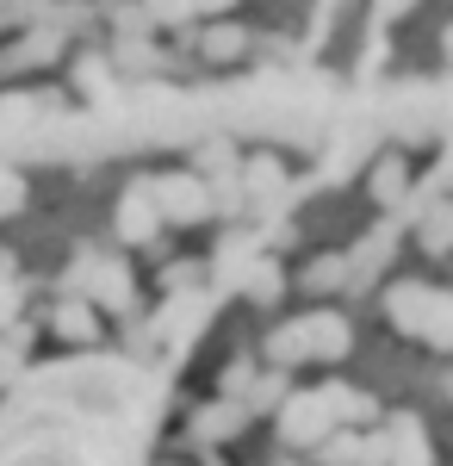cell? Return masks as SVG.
<instances>
[{
  "mask_svg": "<svg viewBox=\"0 0 453 466\" xmlns=\"http://www.w3.org/2000/svg\"><path fill=\"white\" fill-rule=\"evenodd\" d=\"M25 206V180L13 175V168H0V218H13Z\"/></svg>",
  "mask_w": 453,
  "mask_h": 466,
  "instance_id": "cell-21",
  "label": "cell"
},
{
  "mask_svg": "<svg viewBox=\"0 0 453 466\" xmlns=\"http://www.w3.org/2000/svg\"><path fill=\"white\" fill-rule=\"evenodd\" d=\"M279 398H286V373L267 367V380H255V386H248V410H279Z\"/></svg>",
  "mask_w": 453,
  "mask_h": 466,
  "instance_id": "cell-19",
  "label": "cell"
},
{
  "mask_svg": "<svg viewBox=\"0 0 453 466\" xmlns=\"http://www.w3.org/2000/svg\"><path fill=\"white\" fill-rule=\"evenodd\" d=\"M298 287H305V292H336V287H348V261H342V255H317L311 268L298 274Z\"/></svg>",
  "mask_w": 453,
  "mask_h": 466,
  "instance_id": "cell-15",
  "label": "cell"
},
{
  "mask_svg": "<svg viewBox=\"0 0 453 466\" xmlns=\"http://www.w3.org/2000/svg\"><path fill=\"white\" fill-rule=\"evenodd\" d=\"M311 454H317V466H354V461H360V435H354V430H329Z\"/></svg>",
  "mask_w": 453,
  "mask_h": 466,
  "instance_id": "cell-17",
  "label": "cell"
},
{
  "mask_svg": "<svg viewBox=\"0 0 453 466\" xmlns=\"http://www.w3.org/2000/svg\"><path fill=\"white\" fill-rule=\"evenodd\" d=\"M118 63H125V69H156V50L137 44V37H125V44H118Z\"/></svg>",
  "mask_w": 453,
  "mask_h": 466,
  "instance_id": "cell-24",
  "label": "cell"
},
{
  "mask_svg": "<svg viewBox=\"0 0 453 466\" xmlns=\"http://www.w3.org/2000/svg\"><path fill=\"white\" fill-rule=\"evenodd\" d=\"M199 280V261H175V274H168V287H193Z\"/></svg>",
  "mask_w": 453,
  "mask_h": 466,
  "instance_id": "cell-27",
  "label": "cell"
},
{
  "mask_svg": "<svg viewBox=\"0 0 453 466\" xmlns=\"http://www.w3.org/2000/svg\"><path fill=\"white\" fill-rule=\"evenodd\" d=\"M329 430H336V423H329V410H323L317 392H286L279 398V441H286V448H317Z\"/></svg>",
  "mask_w": 453,
  "mask_h": 466,
  "instance_id": "cell-3",
  "label": "cell"
},
{
  "mask_svg": "<svg viewBox=\"0 0 453 466\" xmlns=\"http://www.w3.org/2000/svg\"><path fill=\"white\" fill-rule=\"evenodd\" d=\"M75 280H87V292H94L87 305H106V311H125V305H131V274H125V261H94V255H87Z\"/></svg>",
  "mask_w": 453,
  "mask_h": 466,
  "instance_id": "cell-4",
  "label": "cell"
},
{
  "mask_svg": "<svg viewBox=\"0 0 453 466\" xmlns=\"http://www.w3.org/2000/svg\"><path fill=\"white\" fill-rule=\"evenodd\" d=\"M261 355H267V367H274V373H286V367H298V360H311V355H305V318L279 323L274 336H267V349H261Z\"/></svg>",
  "mask_w": 453,
  "mask_h": 466,
  "instance_id": "cell-9",
  "label": "cell"
},
{
  "mask_svg": "<svg viewBox=\"0 0 453 466\" xmlns=\"http://www.w3.org/2000/svg\"><path fill=\"white\" fill-rule=\"evenodd\" d=\"M243 292H248V305H279V292H286V274H279V261H248V280H243Z\"/></svg>",
  "mask_w": 453,
  "mask_h": 466,
  "instance_id": "cell-13",
  "label": "cell"
},
{
  "mask_svg": "<svg viewBox=\"0 0 453 466\" xmlns=\"http://www.w3.org/2000/svg\"><path fill=\"white\" fill-rule=\"evenodd\" d=\"M13 318H19V280L6 274V280H0V329H6Z\"/></svg>",
  "mask_w": 453,
  "mask_h": 466,
  "instance_id": "cell-26",
  "label": "cell"
},
{
  "mask_svg": "<svg viewBox=\"0 0 453 466\" xmlns=\"http://www.w3.org/2000/svg\"><path fill=\"white\" fill-rule=\"evenodd\" d=\"M50 329H56L63 342H94V336H100V318H94L87 299H63V305L50 311Z\"/></svg>",
  "mask_w": 453,
  "mask_h": 466,
  "instance_id": "cell-7",
  "label": "cell"
},
{
  "mask_svg": "<svg viewBox=\"0 0 453 466\" xmlns=\"http://www.w3.org/2000/svg\"><path fill=\"white\" fill-rule=\"evenodd\" d=\"M404 193H410L404 156H379V162H373V199H379V206H404Z\"/></svg>",
  "mask_w": 453,
  "mask_h": 466,
  "instance_id": "cell-11",
  "label": "cell"
},
{
  "mask_svg": "<svg viewBox=\"0 0 453 466\" xmlns=\"http://www.w3.org/2000/svg\"><path fill=\"white\" fill-rule=\"evenodd\" d=\"M156 224H162V212H156V199H149V180H137V187L118 199V237H125V243H156Z\"/></svg>",
  "mask_w": 453,
  "mask_h": 466,
  "instance_id": "cell-5",
  "label": "cell"
},
{
  "mask_svg": "<svg viewBox=\"0 0 453 466\" xmlns=\"http://www.w3.org/2000/svg\"><path fill=\"white\" fill-rule=\"evenodd\" d=\"M385 311H391V323H398V329L422 336L428 349H448V342H453V299L441 287L404 280V287L385 292Z\"/></svg>",
  "mask_w": 453,
  "mask_h": 466,
  "instance_id": "cell-1",
  "label": "cell"
},
{
  "mask_svg": "<svg viewBox=\"0 0 453 466\" xmlns=\"http://www.w3.org/2000/svg\"><path fill=\"white\" fill-rule=\"evenodd\" d=\"M193 168H199V180H224L237 168V149L230 144H199L193 149Z\"/></svg>",
  "mask_w": 453,
  "mask_h": 466,
  "instance_id": "cell-18",
  "label": "cell"
},
{
  "mask_svg": "<svg viewBox=\"0 0 453 466\" xmlns=\"http://www.w3.org/2000/svg\"><path fill=\"white\" fill-rule=\"evenodd\" d=\"M286 466H305V461H286Z\"/></svg>",
  "mask_w": 453,
  "mask_h": 466,
  "instance_id": "cell-29",
  "label": "cell"
},
{
  "mask_svg": "<svg viewBox=\"0 0 453 466\" xmlns=\"http://www.w3.org/2000/svg\"><path fill=\"white\" fill-rule=\"evenodd\" d=\"M149 199H156V212L175 218V224H206V218H211V187L199 175H162V180H149Z\"/></svg>",
  "mask_w": 453,
  "mask_h": 466,
  "instance_id": "cell-2",
  "label": "cell"
},
{
  "mask_svg": "<svg viewBox=\"0 0 453 466\" xmlns=\"http://www.w3.org/2000/svg\"><path fill=\"white\" fill-rule=\"evenodd\" d=\"M37 112V100H25V94H0V118L6 125H19V118H32Z\"/></svg>",
  "mask_w": 453,
  "mask_h": 466,
  "instance_id": "cell-25",
  "label": "cell"
},
{
  "mask_svg": "<svg viewBox=\"0 0 453 466\" xmlns=\"http://www.w3.org/2000/svg\"><path fill=\"white\" fill-rule=\"evenodd\" d=\"M243 50H248L243 25H206V32H199V56H206V63H237Z\"/></svg>",
  "mask_w": 453,
  "mask_h": 466,
  "instance_id": "cell-12",
  "label": "cell"
},
{
  "mask_svg": "<svg viewBox=\"0 0 453 466\" xmlns=\"http://www.w3.org/2000/svg\"><path fill=\"white\" fill-rule=\"evenodd\" d=\"M243 193L248 199H279V193H286L279 156H255V162H243Z\"/></svg>",
  "mask_w": 453,
  "mask_h": 466,
  "instance_id": "cell-10",
  "label": "cell"
},
{
  "mask_svg": "<svg viewBox=\"0 0 453 466\" xmlns=\"http://www.w3.org/2000/svg\"><path fill=\"white\" fill-rule=\"evenodd\" d=\"M237 430H243V404H230V398L211 404V410H199V423H193L199 441H224V435H237Z\"/></svg>",
  "mask_w": 453,
  "mask_h": 466,
  "instance_id": "cell-14",
  "label": "cell"
},
{
  "mask_svg": "<svg viewBox=\"0 0 453 466\" xmlns=\"http://www.w3.org/2000/svg\"><path fill=\"white\" fill-rule=\"evenodd\" d=\"M186 6H199V13H224L230 0H186Z\"/></svg>",
  "mask_w": 453,
  "mask_h": 466,
  "instance_id": "cell-28",
  "label": "cell"
},
{
  "mask_svg": "<svg viewBox=\"0 0 453 466\" xmlns=\"http://www.w3.org/2000/svg\"><path fill=\"white\" fill-rule=\"evenodd\" d=\"M81 94H87V100L112 94V75H106V63H100V56H81Z\"/></svg>",
  "mask_w": 453,
  "mask_h": 466,
  "instance_id": "cell-20",
  "label": "cell"
},
{
  "mask_svg": "<svg viewBox=\"0 0 453 466\" xmlns=\"http://www.w3.org/2000/svg\"><path fill=\"white\" fill-rule=\"evenodd\" d=\"M417 237H422V249H428V255H448V243H453V212L441 206V199H435V206L422 212Z\"/></svg>",
  "mask_w": 453,
  "mask_h": 466,
  "instance_id": "cell-16",
  "label": "cell"
},
{
  "mask_svg": "<svg viewBox=\"0 0 453 466\" xmlns=\"http://www.w3.org/2000/svg\"><path fill=\"white\" fill-rule=\"evenodd\" d=\"M348 323L336 318V311H317V318H305V355H317V360H342L348 355Z\"/></svg>",
  "mask_w": 453,
  "mask_h": 466,
  "instance_id": "cell-6",
  "label": "cell"
},
{
  "mask_svg": "<svg viewBox=\"0 0 453 466\" xmlns=\"http://www.w3.org/2000/svg\"><path fill=\"white\" fill-rule=\"evenodd\" d=\"M354 466H391V441L385 435H360V461Z\"/></svg>",
  "mask_w": 453,
  "mask_h": 466,
  "instance_id": "cell-23",
  "label": "cell"
},
{
  "mask_svg": "<svg viewBox=\"0 0 453 466\" xmlns=\"http://www.w3.org/2000/svg\"><path fill=\"white\" fill-rule=\"evenodd\" d=\"M56 56H63V32H56V25H44V32H32L19 50H6V56H0V75H6V69H32V63H56Z\"/></svg>",
  "mask_w": 453,
  "mask_h": 466,
  "instance_id": "cell-8",
  "label": "cell"
},
{
  "mask_svg": "<svg viewBox=\"0 0 453 466\" xmlns=\"http://www.w3.org/2000/svg\"><path fill=\"white\" fill-rule=\"evenodd\" d=\"M248 386H255V367H248V360H230V373H224V392H230V404H237V398H248Z\"/></svg>",
  "mask_w": 453,
  "mask_h": 466,
  "instance_id": "cell-22",
  "label": "cell"
}]
</instances>
